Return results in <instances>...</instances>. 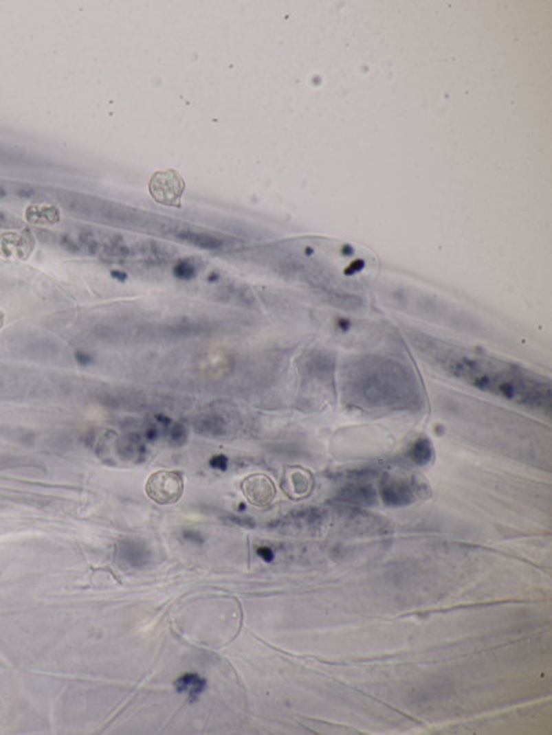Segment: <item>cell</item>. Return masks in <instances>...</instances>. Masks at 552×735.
Instances as JSON below:
<instances>
[{"label":"cell","instance_id":"obj_1","mask_svg":"<svg viewBox=\"0 0 552 735\" xmlns=\"http://www.w3.org/2000/svg\"><path fill=\"white\" fill-rule=\"evenodd\" d=\"M416 350L453 378L508 402L549 414L551 385L548 381L501 360L479 356L424 334H412Z\"/></svg>","mask_w":552,"mask_h":735},{"label":"cell","instance_id":"obj_2","mask_svg":"<svg viewBox=\"0 0 552 735\" xmlns=\"http://www.w3.org/2000/svg\"><path fill=\"white\" fill-rule=\"evenodd\" d=\"M342 395L363 407L409 409L421 402L419 383L410 367L393 359L362 356L342 370Z\"/></svg>","mask_w":552,"mask_h":735},{"label":"cell","instance_id":"obj_3","mask_svg":"<svg viewBox=\"0 0 552 735\" xmlns=\"http://www.w3.org/2000/svg\"><path fill=\"white\" fill-rule=\"evenodd\" d=\"M145 493L159 505L175 504L184 493V477L179 472L157 471L148 477Z\"/></svg>","mask_w":552,"mask_h":735},{"label":"cell","instance_id":"obj_4","mask_svg":"<svg viewBox=\"0 0 552 735\" xmlns=\"http://www.w3.org/2000/svg\"><path fill=\"white\" fill-rule=\"evenodd\" d=\"M184 190L186 183L175 170L156 171L149 181V194L159 205L179 207Z\"/></svg>","mask_w":552,"mask_h":735},{"label":"cell","instance_id":"obj_5","mask_svg":"<svg viewBox=\"0 0 552 735\" xmlns=\"http://www.w3.org/2000/svg\"><path fill=\"white\" fill-rule=\"evenodd\" d=\"M417 486L408 477H386L380 486V494L386 505L405 506L416 499Z\"/></svg>","mask_w":552,"mask_h":735},{"label":"cell","instance_id":"obj_6","mask_svg":"<svg viewBox=\"0 0 552 735\" xmlns=\"http://www.w3.org/2000/svg\"><path fill=\"white\" fill-rule=\"evenodd\" d=\"M35 240L30 231L9 232L0 239V253L12 260H28L34 251Z\"/></svg>","mask_w":552,"mask_h":735},{"label":"cell","instance_id":"obj_7","mask_svg":"<svg viewBox=\"0 0 552 735\" xmlns=\"http://www.w3.org/2000/svg\"><path fill=\"white\" fill-rule=\"evenodd\" d=\"M242 491L247 501L256 506H265L275 498L276 490L268 476L253 475L242 482Z\"/></svg>","mask_w":552,"mask_h":735},{"label":"cell","instance_id":"obj_8","mask_svg":"<svg viewBox=\"0 0 552 735\" xmlns=\"http://www.w3.org/2000/svg\"><path fill=\"white\" fill-rule=\"evenodd\" d=\"M335 498L341 502H348V504H355V505H373L376 502L377 495L372 486L351 484L342 488L337 494Z\"/></svg>","mask_w":552,"mask_h":735},{"label":"cell","instance_id":"obj_9","mask_svg":"<svg viewBox=\"0 0 552 735\" xmlns=\"http://www.w3.org/2000/svg\"><path fill=\"white\" fill-rule=\"evenodd\" d=\"M119 559L130 567H142L149 561V552L146 547L138 542L126 541L122 542L118 547Z\"/></svg>","mask_w":552,"mask_h":735},{"label":"cell","instance_id":"obj_10","mask_svg":"<svg viewBox=\"0 0 552 735\" xmlns=\"http://www.w3.org/2000/svg\"><path fill=\"white\" fill-rule=\"evenodd\" d=\"M27 220L34 225H53L60 221V210L56 206L32 205L27 209Z\"/></svg>","mask_w":552,"mask_h":735},{"label":"cell","instance_id":"obj_11","mask_svg":"<svg viewBox=\"0 0 552 735\" xmlns=\"http://www.w3.org/2000/svg\"><path fill=\"white\" fill-rule=\"evenodd\" d=\"M177 238L182 242L186 243H190V245H194L199 249H208V250H214V249H221L224 246V242L223 239L214 236V235H209V234H202V232H194V231H179L177 232Z\"/></svg>","mask_w":552,"mask_h":735},{"label":"cell","instance_id":"obj_12","mask_svg":"<svg viewBox=\"0 0 552 735\" xmlns=\"http://www.w3.org/2000/svg\"><path fill=\"white\" fill-rule=\"evenodd\" d=\"M174 686H175L178 692L188 691L191 701H195L199 697V694H202L205 691L206 681L202 677H199L198 675L187 673V675H182L181 677H178L175 680Z\"/></svg>","mask_w":552,"mask_h":735},{"label":"cell","instance_id":"obj_13","mask_svg":"<svg viewBox=\"0 0 552 735\" xmlns=\"http://www.w3.org/2000/svg\"><path fill=\"white\" fill-rule=\"evenodd\" d=\"M432 447H431V443L430 440L427 439H419L417 442H415L409 450V458L416 464V465H427L431 462L432 460Z\"/></svg>","mask_w":552,"mask_h":735},{"label":"cell","instance_id":"obj_14","mask_svg":"<svg viewBox=\"0 0 552 735\" xmlns=\"http://www.w3.org/2000/svg\"><path fill=\"white\" fill-rule=\"evenodd\" d=\"M198 432L223 435L225 432V421L216 416L203 418V421L198 422Z\"/></svg>","mask_w":552,"mask_h":735},{"label":"cell","instance_id":"obj_15","mask_svg":"<svg viewBox=\"0 0 552 735\" xmlns=\"http://www.w3.org/2000/svg\"><path fill=\"white\" fill-rule=\"evenodd\" d=\"M173 272H174V276L178 278V279H181V280H190V279L195 278V275H197L195 268H194L190 262H187V261H181V262H178V264L174 267V271H173Z\"/></svg>","mask_w":552,"mask_h":735},{"label":"cell","instance_id":"obj_16","mask_svg":"<svg viewBox=\"0 0 552 735\" xmlns=\"http://www.w3.org/2000/svg\"><path fill=\"white\" fill-rule=\"evenodd\" d=\"M186 439H187V431H186V428H182V427L178 425V424L173 425V428H171V431H170V442H171L173 444L179 446V444H182L184 442H186Z\"/></svg>","mask_w":552,"mask_h":735},{"label":"cell","instance_id":"obj_17","mask_svg":"<svg viewBox=\"0 0 552 735\" xmlns=\"http://www.w3.org/2000/svg\"><path fill=\"white\" fill-rule=\"evenodd\" d=\"M209 465H210L213 469L225 471L227 466H228V458H227L225 455H214V457L209 461Z\"/></svg>","mask_w":552,"mask_h":735},{"label":"cell","instance_id":"obj_18","mask_svg":"<svg viewBox=\"0 0 552 735\" xmlns=\"http://www.w3.org/2000/svg\"><path fill=\"white\" fill-rule=\"evenodd\" d=\"M227 521L230 523H234V524H238V525H243V527H254V521L252 519H247V517H238V516H228L225 519Z\"/></svg>","mask_w":552,"mask_h":735},{"label":"cell","instance_id":"obj_19","mask_svg":"<svg viewBox=\"0 0 552 735\" xmlns=\"http://www.w3.org/2000/svg\"><path fill=\"white\" fill-rule=\"evenodd\" d=\"M257 554H258V556H260L263 561H265V562H272V561H274V552H272V550H271L269 547H267V546H261V547H258Z\"/></svg>","mask_w":552,"mask_h":735},{"label":"cell","instance_id":"obj_20","mask_svg":"<svg viewBox=\"0 0 552 735\" xmlns=\"http://www.w3.org/2000/svg\"><path fill=\"white\" fill-rule=\"evenodd\" d=\"M184 538H186L187 541L194 542V543H203V536L199 532L186 531V532H184Z\"/></svg>","mask_w":552,"mask_h":735},{"label":"cell","instance_id":"obj_21","mask_svg":"<svg viewBox=\"0 0 552 735\" xmlns=\"http://www.w3.org/2000/svg\"><path fill=\"white\" fill-rule=\"evenodd\" d=\"M75 357H76V360H78L80 364H87V363L91 361V357H90L89 354H85V353H80V352H78V353L75 354Z\"/></svg>","mask_w":552,"mask_h":735},{"label":"cell","instance_id":"obj_22","mask_svg":"<svg viewBox=\"0 0 552 735\" xmlns=\"http://www.w3.org/2000/svg\"><path fill=\"white\" fill-rule=\"evenodd\" d=\"M111 275H112V276H113L115 279L120 280V282H124V280L127 279V275H126V273H123V272H119V271H112V272H111Z\"/></svg>","mask_w":552,"mask_h":735},{"label":"cell","instance_id":"obj_23","mask_svg":"<svg viewBox=\"0 0 552 735\" xmlns=\"http://www.w3.org/2000/svg\"><path fill=\"white\" fill-rule=\"evenodd\" d=\"M5 319H6L5 312H3V310H0V330H2L3 326H5Z\"/></svg>","mask_w":552,"mask_h":735}]
</instances>
